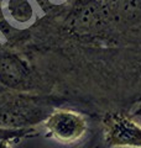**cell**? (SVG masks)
Returning <instances> with one entry per match:
<instances>
[{"label": "cell", "instance_id": "1", "mask_svg": "<svg viewBox=\"0 0 141 148\" xmlns=\"http://www.w3.org/2000/svg\"><path fill=\"white\" fill-rule=\"evenodd\" d=\"M47 115L45 108L29 98L0 96V128H31L32 125L45 121Z\"/></svg>", "mask_w": 141, "mask_h": 148}, {"label": "cell", "instance_id": "2", "mask_svg": "<svg viewBox=\"0 0 141 148\" xmlns=\"http://www.w3.org/2000/svg\"><path fill=\"white\" fill-rule=\"evenodd\" d=\"M47 132L56 141L64 145H70L79 141L87 132V120L82 114L73 110L58 109L53 110L45 119Z\"/></svg>", "mask_w": 141, "mask_h": 148}, {"label": "cell", "instance_id": "3", "mask_svg": "<svg viewBox=\"0 0 141 148\" xmlns=\"http://www.w3.org/2000/svg\"><path fill=\"white\" fill-rule=\"evenodd\" d=\"M70 27L78 34H94L113 25L103 0H83L70 14Z\"/></svg>", "mask_w": 141, "mask_h": 148}, {"label": "cell", "instance_id": "4", "mask_svg": "<svg viewBox=\"0 0 141 148\" xmlns=\"http://www.w3.org/2000/svg\"><path fill=\"white\" fill-rule=\"evenodd\" d=\"M104 137L114 147L141 148V126L120 114H108L104 119Z\"/></svg>", "mask_w": 141, "mask_h": 148}, {"label": "cell", "instance_id": "5", "mask_svg": "<svg viewBox=\"0 0 141 148\" xmlns=\"http://www.w3.org/2000/svg\"><path fill=\"white\" fill-rule=\"evenodd\" d=\"M0 85L6 89L25 90L31 85V71L19 54L0 48Z\"/></svg>", "mask_w": 141, "mask_h": 148}, {"label": "cell", "instance_id": "6", "mask_svg": "<svg viewBox=\"0 0 141 148\" xmlns=\"http://www.w3.org/2000/svg\"><path fill=\"white\" fill-rule=\"evenodd\" d=\"M1 12L6 24L16 30L30 27L37 18L35 0H3Z\"/></svg>", "mask_w": 141, "mask_h": 148}, {"label": "cell", "instance_id": "7", "mask_svg": "<svg viewBox=\"0 0 141 148\" xmlns=\"http://www.w3.org/2000/svg\"><path fill=\"white\" fill-rule=\"evenodd\" d=\"M113 25L133 24L141 18V0H103Z\"/></svg>", "mask_w": 141, "mask_h": 148}, {"label": "cell", "instance_id": "8", "mask_svg": "<svg viewBox=\"0 0 141 148\" xmlns=\"http://www.w3.org/2000/svg\"><path fill=\"white\" fill-rule=\"evenodd\" d=\"M35 130L34 128H22V130H6V128H0V138H8V140H19L21 137H29L34 135Z\"/></svg>", "mask_w": 141, "mask_h": 148}, {"label": "cell", "instance_id": "9", "mask_svg": "<svg viewBox=\"0 0 141 148\" xmlns=\"http://www.w3.org/2000/svg\"><path fill=\"white\" fill-rule=\"evenodd\" d=\"M12 140H8V138H0V148H11Z\"/></svg>", "mask_w": 141, "mask_h": 148}, {"label": "cell", "instance_id": "10", "mask_svg": "<svg viewBox=\"0 0 141 148\" xmlns=\"http://www.w3.org/2000/svg\"><path fill=\"white\" fill-rule=\"evenodd\" d=\"M50 4H52V5H59V4H62L64 1H67V0H47Z\"/></svg>", "mask_w": 141, "mask_h": 148}, {"label": "cell", "instance_id": "11", "mask_svg": "<svg viewBox=\"0 0 141 148\" xmlns=\"http://www.w3.org/2000/svg\"><path fill=\"white\" fill-rule=\"evenodd\" d=\"M5 91H6V88H4L3 85H0V96L5 94Z\"/></svg>", "mask_w": 141, "mask_h": 148}]
</instances>
